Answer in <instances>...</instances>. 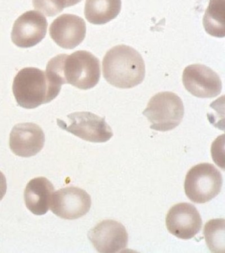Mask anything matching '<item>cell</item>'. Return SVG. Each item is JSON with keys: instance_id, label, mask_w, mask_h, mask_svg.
I'll return each instance as SVG.
<instances>
[{"instance_id": "obj_1", "label": "cell", "mask_w": 225, "mask_h": 253, "mask_svg": "<svg viewBox=\"0 0 225 253\" xmlns=\"http://www.w3.org/2000/svg\"><path fill=\"white\" fill-rule=\"evenodd\" d=\"M46 72L61 85L68 84L83 90L95 87L101 78L99 59L86 50L57 55L49 61Z\"/></svg>"}, {"instance_id": "obj_2", "label": "cell", "mask_w": 225, "mask_h": 253, "mask_svg": "<svg viewBox=\"0 0 225 253\" xmlns=\"http://www.w3.org/2000/svg\"><path fill=\"white\" fill-rule=\"evenodd\" d=\"M103 77L111 85L131 89L140 85L146 76V65L138 51L127 45H117L106 53Z\"/></svg>"}, {"instance_id": "obj_3", "label": "cell", "mask_w": 225, "mask_h": 253, "mask_svg": "<svg viewBox=\"0 0 225 253\" xmlns=\"http://www.w3.org/2000/svg\"><path fill=\"white\" fill-rule=\"evenodd\" d=\"M61 88L52 76L37 68L21 70L13 83V93L17 104L27 109L50 103L57 97Z\"/></svg>"}, {"instance_id": "obj_4", "label": "cell", "mask_w": 225, "mask_h": 253, "mask_svg": "<svg viewBox=\"0 0 225 253\" xmlns=\"http://www.w3.org/2000/svg\"><path fill=\"white\" fill-rule=\"evenodd\" d=\"M143 114L151 124L150 129L167 132L181 123L185 115V107L177 94L169 91L160 92L150 100L148 107Z\"/></svg>"}, {"instance_id": "obj_5", "label": "cell", "mask_w": 225, "mask_h": 253, "mask_svg": "<svg viewBox=\"0 0 225 253\" xmlns=\"http://www.w3.org/2000/svg\"><path fill=\"white\" fill-rule=\"evenodd\" d=\"M223 176L213 165L203 163L188 172L185 182L187 197L193 203H208L221 193Z\"/></svg>"}, {"instance_id": "obj_6", "label": "cell", "mask_w": 225, "mask_h": 253, "mask_svg": "<svg viewBox=\"0 0 225 253\" xmlns=\"http://www.w3.org/2000/svg\"><path fill=\"white\" fill-rule=\"evenodd\" d=\"M68 122L57 119L59 127L87 142L105 143L113 136L111 126L102 118L90 112H76L67 116Z\"/></svg>"}, {"instance_id": "obj_7", "label": "cell", "mask_w": 225, "mask_h": 253, "mask_svg": "<svg viewBox=\"0 0 225 253\" xmlns=\"http://www.w3.org/2000/svg\"><path fill=\"white\" fill-rule=\"evenodd\" d=\"M89 194L81 188L70 186L62 188L52 195L50 209L60 218L76 219L89 212L91 207Z\"/></svg>"}, {"instance_id": "obj_8", "label": "cell", "mask_w": 225, "mask_h": 253, "mask_svg": "<svg viewBox=\"0 0 225 253\" xmlns=\"http://www.w3.org/2000/svg\"><path fill=\"white\" fill-rule=\"evenodd\" d=\"M88 237L99 253L123 252L128 243V233L124 225L113 219L98 223L88 233Z\"/></svg>"}, {"instance_id": "obj_9", "label": "cell", "mask_w": 225, "mask_h": 253, "mask_svg": "<svg viewBox=\"0 0 225 253\" xmlns=\"http://www.w3.org/2000/svg\"><path fill=\"white\" fill-rule=\"evenodd\" d=\"M184 85L189 93L199 98H213L220 95L222 82L218 74L203 64H192L185 68Z\"/></svg>"}, {"instance_id": "obj_10", "label": "cell", "mask_w": 225, "mask_h": 253, "mask_svg": "<svg viewBox=\"0 0 225 253\" xmlns=\"http://www.w3.org/2000/svg\"><path fill=\"white\" fill-rule=\"evenodd\" d=\"M202 224L200 213L189 203L173 206L166 216V226L169 233L185 240L193 238L200 231Z\"/></svg>"}, {"instance_id": "obj_11", "label": "cell", "mask_w": 225, "mask_h": 253, "mask_svg": "<svg viewBox=\"0 0 225 253\" xmlns=\"http://www.w3.org/2000/svg\"><path fill=\"white\" fill-rule=\"evenodd\" d=\"M48 23L42 13L29 11L21 15L13 25L11 40L20 48H30L46 36Z\"/></svg>"}, {"instance_id": "obj_12", "label": "cell", "mask_w": 225, "mask_h": 253, "mask_svg": "<svg viewBox=\"0 0 225 253\" xmlns=\"http://www.w3.org/2000/svg\"><path fill=\"white\" fill-rule=\"evenodd\" d=\"M45 135L40 126L31 123L17 124L9 136V147L15 155L30 158L44 147Z\"/></svg>"}, {"instance_id": "obj_13", "label": "cell", "mask_w": 225, "mask_h": 253, "mask_svg": "<svg viewBox=\"0 0 225 253\" xmlns=\"http://www.w3.org/2000/svg\"><path fill=\"white\" fill-rule=\"evenodd\" d=\"M86 31V23L81 17L64 14L57 17L51 24L50 36L61 48L74 49L83 42Z\"/></svg>"}, {"instance_id": "obj_14", "label": "cell", "mask_w": 225, "mask_h": 253, "mask_svg": "<svg viewBox=\"0 0 225 253\" xmlns=\"http://www.w3.org/2000/svg\"><path fill=\"white\" fill-rule=\"evenodd\" d=\"M54 187L48 178L40 176L31 180L24 192L27 209L33 214L42 215L48 211Z\"/></svg>"}, {"instance_id": "obj_15", "label": "cell", "mask_w": 225, "mask_h": 253, "mask_svg": "<svg viewBox=\"0 0 225 253\" xmlns=\"http://www.w3.org/2000/svg\"><path fill=\"white\" fill-rule=\"evenodd\" d=\"M121 8V0H86L84 13L90 23L104 25L116 18Z\"/></svg>"}, {"instance_id": "obj_16", "label": "cell", "mask_w": 225, "mask_h": 253, "mask_svg": "<svg viewBox=\"0 0 225 253\" xmlns=\"http://www.w3.org/2000/svg\"><path fill=\"white\" fill-rule=\"evenodd\" d=\"M225 0H210L203 19L205 31L211 36H225Z\"/></svg>"}, {"instance_id": "obj_17", "label": "cell", "mask_w": 225, "mask_h": 253, "mask_svg": "<svg viewBox=\"0 0 225 253\" xmlns=\"http://www.w3.org/2000/svg\"><path fill=\"white\" fill-rule=\"evenodd\" d=\"M203 235L211 252H225V219H214L207 221L203 229Z\"/></svg>"}, {"instance_id": "obj_18", "label": "cell", "mask_w": 225, "mask_h": 253, "mask_svg": "<svg viewBox=\"0 0 225 253\" xmlns=\"http://www.w3.org/2000/svg\"><path fill=\"white\" fill-rule=\"evenodd\" d=\"M35 9L48 17H54L66 8L64 0H33Z\"/></svg>"}, {"instance_id": "obj_19", "label": "cell", "mask_w": 225, "mask_h": 253, "mask_svg": "<svg viewBox=\"0 0 225 253\" xmlns=\"http://www.w3.org/2000/svg\"><path fill=\"white\" fill-rule=\"evenodd\" d=\"M7 191L6 178L2 172L0 171V201L4 197Z\"/></svg>"}, {"instance_id": "obj_20", "label": "cell", "mask_w": 225, "mask_h": 253, "mask_svg": "<svg viewBox=\"0 0 225 253\" xmlns=\"http://www.w3.org/2000/svg\"><path fill=\"white\" fill-rule=\"evenodd\" d=\"M65 1L66 7L73 6L81 2L82 0H64Z\"/></svg>"}]
</instances>
